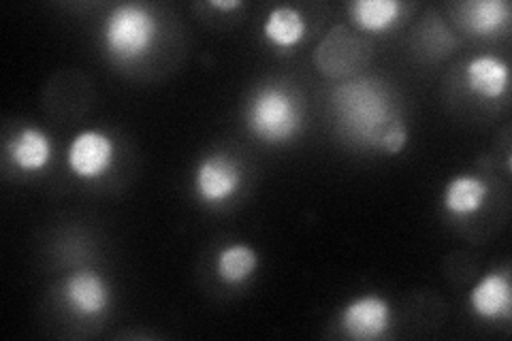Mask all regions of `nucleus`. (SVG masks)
I'll return each instance as SVG.
<instances>
[{"label": "nucleus", "mask_w": 512, "mask_h": 341, "mask_svg": "<svg viewBox=\"0 0 512 341\" xmlns=\"http://www.w3.org/2000/svg\"><path fill=\"white\" fill-rule=\"evenodd\" d=\"M331 109L340 133L367 150H382V139L389 128L404 122L391 90L370 77L352 79L335 88Z\"/></svg>", "instance_id": "nucleus-1"}, {"label": "nucleus", "mask_w": 512, "mask_h": 341, "mask_svg": "<svg viewBox=\"0 0 512 341\" xmlns=\"http://www.w3.org/2000/svg\"><path fill=\"white\" fill-rule=\"evenodd\" d=\"M246 128L254 139L267 145L291 143L303 131L306 111L299 94L280 84L256 88L246 103Z\"/></svg>", "instance_id": "nucleus-2"}, {"label": "nucleus", "mask_w": 512, "mask_h": 341, "mask_svg": "<svg viewBox=\"0 0 512 341\" xmlns=\"http://www.w3.org/2000/svg\"><path fill=\"white\" fill-rule=\"evenodd\" d=\"M160 39L156 13L141 3H124L109 11L103 24L107 56L118 64H135L152 54Z\"/></svg>", "instance_id": "nucleus-3"}, {"label": "nucleus", "mask_w": 512, "mask_h": 341, "mask_svg": "<svg viewBox=\"0 0 512 341\" xmlns=\"http://www.w3.org/2000/svg\"><path fill=\"white\" fill-rule=\"evenodd\" d=\"M246 182L244 162L229 152L205 154L195 169L192 186L203 205H224L242 192Z\"/></svg>", "instance_id": "nucleus-4"}, {"label": "nucleus", "mask_w": 512, "mask_h": 341, "mask_svg": "<svg viewBox=\"0 0 512 341\" xmlns=\"http://www.w3.org/2000/svg\"><path fill=\"white\" fill-rule=\"evenodd\" d=\"M116 160V143L107 133L82 131L73 137L67 150V165L71 173L84 182H96L105 177Z\"/></svg>", "instance_id": "nucleus-5"}, {"label": "nucleus", "mask_w": 512, "mask_h": 341, "mask_svg": "<svg viewBox=\"0 0 512 341\" xmlns=\"http://www.w3.org/2000/svg\"><path fill=\"white\" fill-rule=\"evenodd\" d=\"M393 327L391 303L380 295H361L348 301L340 312V329L357 341H376Z\"/></svg>", "instance_id": "nucleus-6"}, {"label": "nucleus", "mask_w": 512, "mask_h": 341, "mask_svg": "<svg viewBox=\"0 0 512 341\" xmlns=\"http://www.w3.org/2000/svg\"><path fill=\"white\" fill-rule=\"evenodd\" d=\"M62 301L79 318H101L111 305V288L101 273L75 271L62 282Z\"/></svg>", "instance_id": "nucleus-7"}, {"label": "nucleus", "mask_w": 512, "mask_h": 341, "mask_svg": "<svg viewBox=\"0 0 512 341\" xmlns=\"http://www.w3.org/2000/svg\"><path fill=\"white\" fill-rule=\"evenodd\" d=\"M5 152L11 165L18 171L39 173L52 162L54 143L43 128L24 126L7 141Z\"/></svg>", "instance_id": "nucleus-8"}, {"label": "nucleus", "mask_w": 512, "mask_h": 341, "mask_svg": "<svg viewBox=\"0 0 512 341\" xmlns=\"http://www.w3.org/2000/svg\"><path fill=\"white\" fill-rule=\"evenodd\" d=\"M472 312L480 320H510L512 282L508 269L489 271L470 292Z\"/></svg>", "instance_id": "nucleus-9"}, {"label": "nucleus", "mask_w": 512, "mask_h": 341, "mask_svg": "<svg viewBox=\"0 0 512 341\" xmlns=\"http://www.w3.org/2000/svg\"><path fill=\"white\" fill-rule=\"evenodd\" d=\"M466 88L478 99L500 101L510 88V69L500 56H474L466 64Z\"/></svg>", "instance_id": "nucleus-10"}, {"label": "nucleus", "mask_w": 512, "mask_h": 341, "mask_svg": "<svg viewBox=\"0 0 512 341\" xmlns=\"http://www.w3.org/2000/svg\"><path fill=\"white\" fill-rule=\"evenodd\" d=\"M510 5L506 0H470L459 5L461 28L480 39L498 37L510 26Z\"/></svg>", "instance_id": "nucleus-11"}, {"label": "nucleus", "mask_w": 512, "mask_h": 341, "mask_svg": "<svg viewBox=\"0 0 512 341\" xmlns=\"http://www.w3.org/2000/svg\"><path fill=\"white\" fill-rule=\"evenodd\" d=\"M489 199V186L476 175H457L444 186L442 207L451 218L466 220L483 211Z\"/></svg>", "instance_id": "nucleus-12"}, {"label": "nucleus", "mask_w": 512, "mask_h": 341, "mask_svg": "<svg viewBox=\"0 0 512 341\" xmlns=\"http://www.w3.org/2000/svg\"><path fill=\"white\" fill-rule=\"evenodd\" d=\"M261 256L246 243H231L216 256V275L222 284L242 286L259 271Z\"/></svg>", "instance_id": "nucleus-13"}, {"label": "nucleus", "mask_w": 512, "mask_h": 341, "mask_svg": "<svg viewBox=\"0 0 512 341\" xmlns=\"http://www.w3.org/2000/svg\"><path fill=\"white\" fill-rule=\"evenodd\" d=\"M306 30V18H303V13L295 7L271 9L263 24L265 39L274 47H278V50H293V47H297L303 41V37H306Z\"/></svg>", "instance_id": "nucleus-14"}, {"label": "nucleus", "mask_w": 512, "mask_h": 341, "mask_svg": "<svg viewBox=\"0 0 512 341\" xmlns=\"http://www.w3.org/2000/svg\"><path fill=\"white\" fill-rule=\"evenodd\" d=\"M350 18L365 32H387L402 20L404 5L399 0H355L350 3Z\"/></svg>", "instance_id": "nucleus-15"}, {"label": "nucleus", "mask_w": 512, "mask_h": 341, "mask_svg": "<svg viewBox=\"0 0 512 341\" xmlns=\"http://www.w3.org/2000/svg\"><path fill=\"white\" fill-rule=\"evenodd\" d=\"M408 145V131L404 122H397L395 126L389 128V133L382 139V152L389 154H399Z\"/></svg>", "instance_id": "nucleus-16"}, {"label": "nucleus", "mask_w": 512, "mask_h": 341, "mask_svg": "<svg viewBox=\"0 0 512 341\" xmlns=\"http://www.w3.org/2000/svg\"><path fill=\"white\" fill-rule=\"evenodd\" d=\"M212 7H216L220 11H231V9L242 7V3H239V0H227V3H224V0H222V3H220V0H214Z\"/></svg>", "instance_id": "nucleus-17"}]
</instances>
